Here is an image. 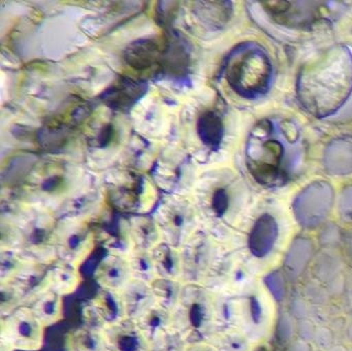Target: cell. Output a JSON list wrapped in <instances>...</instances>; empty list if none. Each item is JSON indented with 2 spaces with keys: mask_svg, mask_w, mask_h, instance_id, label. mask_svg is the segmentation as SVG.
Segmentation results:
<instances>
[{
  "mask_svg": "<svg viewBox=\"0 0 352 351\" xmlns=\"http://www.w3.org/2000/svg\"><path fill=\"white\" fill-rule=\"evenodd\" d=\"M173 328L188 345L209 343L216 334L213 290L185 284L180 303L173 311Z\"/></svg>",
  "mask_w": 352,
  "mask_h": 351,
  "instance_id": "cell-1",
  "label": "cell"
},
{
  "mask_svg": "<svg viewBox=\"0 0 352 351\" xmlns=\"http://www.w3.org/2000/svg\"><path fill=\"white\" fill-rule=\"evenodd\" d=\"M215 237L199 229L182 248V275L184 284H197L210 288L219 274L224 260Z\"/></svg>",
  "mask_w": 352,
  "mask_h": 351,
  "instance_id": "cell-2",
  "label": "cell"
},
{
  "mask_svg": "<svg viewBox=\"0 0 352 351\" xmlns=\"http://www.w3.org/2000/svg\"><path fill=\"white\" fill-rule=\"evenodd\" d=\"M162 241L181 248L199 231L195 204L184 198L166 202L154 217Z\"/></svg>",
  "mask_w": 352,
  "mask_h": 351,
  "instance_id": "cell-3",
  "label": "cell"
},
{
  "mask_svg": "<svg viewBox=\"0 0 352 351\" xmlns=\"http://www.w3.org/2000/svg\"><path fill=\"white\" fill-rule=\"evenodd\" d=\"M45 330L44 324L28 306L0 318V341L11 345L15 350H41L44 346Z\"/></svg>",
  "mask_w": 352,
  "mask_h": 351,
  "instance_id": "cell-4",
  "label": "cell"
},
{
  "mask_svg": "<svg viewBox=\"0 0 352 351\" xmlns=\"http://www.w3.org/2000/svg\"><path fill=\"white\" fill-rule=\"evenodd\" d=\"M57 237L58 225L52 218L32 221L19 227L17 251L30 262L54 264L57 260Z\"/></svg>",
  "mask_w": 352,
  "mask_h": 351,
  "instance_id": "cell-5",
  "label": "cell"
},
{
  "mask_svg": "<svg viewBox=\"0 0 352 351\" xmlns=\"http://www.w3.org/2000/svg\"><path fill=\"white\" fill-rule=\"evenodd\" d=\"M96 247V235L86 225H73L65 228L58 226L57 259L81 268Z\"/></svg>",
  "mask_w": 352,
  "mask_h": 351,
  "instance_id": "cell-6",
  "label": "cell"
},
{
  "mask_svg": "<svg viewBox=\"0 0 352 351\" xmlns=\"http://www.w3.org/2000/svg\"><path fill=\"white\" fill-rule=\"evenodd\" d=\"M85 315L87 320L91 321L87 326L100 330L126 319L120 292L98 287V292L90 299L89 305L86 308Z\"/></svg>",
  "mask_w": 352,
  "mask_h": 351,
  "instance_id": "cell-7",
  "label": "cell"
},
{
  "mask_svg": "<svg viewBox=\"0 0 352 351\" xmlns=\"http://www.w3.org/2000/svg\"><path fill=\"white\" fill-rule=\"evenodd\" d=\"M232 80L236 84L246 83L247 90L261 93L269 84L271 68L267 58L259 53H247L232 67Z\"/></svg>",
  "mask_w": 352,
  "mask_h": 351,
  "instance_id": "cell-8",
  "label": "cell"
},
{
  "mask_svg": "<svg viewBox=\"0 0 352 351\" xmlns=\"http://www.w3.org/2000/svg\"><path fill=\"white\" fill-rule=\"evenodd\" d=\"M102 330L107 351H151V344L135 320L126 318Z\"/></svg>",
  "mask_w": 352,
  "mask_h": 351,
  "instance_id": "cell-9",
  "label": "cell"
},
{
  "mask_svg": "<svg viewBox=\"0 0 352 351\" xmlns=\"http://www.w3.org/2000/svg\"><path fill=\"white\" fill-rule=\"evenodd\" d=\"M94 280L100 288L120 291L133 280L127 256L107 254L94 270Z\"/></svg>",
  "mask_w": 352,
  "mask_h": 351,
  "instance_id": "cell-10",
  "label": "cell"
},
{
  "mask_svg": "<svg viewBox=\"0 0 352 351\" xmlns=\"http://www.w3.org/2000/svg\"><path fill=\"white\" fill-rule=\"evenodd\" d=\"M51 266L52 264L30 262L10 281L21 295L25 306L47 289H50Z\"/></svg>",
  "mask_w": 352,
  "mask_h": 351,
  "instance_id": "cell-11",
  "label": "cell"
},
{
  "mask_svg": "<svg viewBox=\"0 0 352 351\" xmlns=\"http://www.w3.org/2000/svg\"><path fill=\"white\" fill-rule=\"evenodd\" d=\"M126 318L137 320L150 308L156 305L151 284L131 280L120 291Z\"/></svg>",
  "mask_w": 352,
  "mask_h": 351,
  "instance_id": "cell-12",
  "label": "cell"
},
{
  "mask_svg": "<svg viewBox=\"0 0 352 351\" xmlns=\"http://www.w3.org/2000/svg\"><path fill=\"white\" fill-rule=\"evenodd\" d=\"M63 299L65 297L50 288L34 297L28 306L47 328L58 323L65 317Z\"/></svg>",
  "mask_w": 352,
  "mask_h": 351,
  "instance_id": "cell-13",
  "label": "cell"
},
{
  "mask_svg": "<svg viewBox=\"0 0 352 351\" xmlns=\"http://www.w3.org/2000/svg\"><path fill=\"white\" fill-rule=\"evenodd\" d=\"M277 235V224L273 217L270 215L261 216L249 235L248 247L251 254L257 258L265 257L275 245Z\"/></svg>",
  "mask_w": 352,
  "mask_h": 351,
  "instance_id": "cell-14",
  "label": "cell"
},
{
  "mask_svg": "<svg viewBox=\"0 0 352 351\" xmlns=\"http://www.w3.org/2000/svg\"><path fill=\"white\" fill-rule=\"evenodd\" d=\"M158 278L181 280L182 256L181 250L166 242H160L151 251Z\"/></svg>",
  "mask_w": 352,
  "mask_h": 351,
  "instance_id": "cell-15",
  "label": "cell"
},
{
  "mask_svg": "<svg viewBox=\"0 0 352 351\" xmlns=\"http://www.w3.org/2000/svg\"><path fill=\"white\" fill-rule=\"evenodd\" d=\"M135 321L150 344L174 328H173V312L158 305L150 308Z\"/></svg>",
  "mask_w": 352,
  "mask_h": 351,
  "instance_id": "cell-16",
  "label": "cell"
},
{
  "mask_svg": "<svg viewBox=\"0 0 352 351\" xmlns=\"http://www.w3.org/2000/svg\"><path fill=\"white\" fill-rule=\"evenodd\" d=\"M82 278L80 268L57 259L51 266L50 288L63 297L76 292L81 285Z\"/></svg>",
  "mask_w": 352,
  "mask_h": 351,
  "instance_id": "cell-17",
  "label": "cell"
},
{
  "mask_svg": "<svg viewBox=\"0 0 352 351\" xmlns=\"http://www.w3.org/2000/svg\"><path fill=\"white\" fill-rule=\"evenodd\" d=\"M127 231L133 250L152 251L160 242H162V233L155 219H133Z\"/></svg>",
  "mask_w": 352,
  "mask_h": 351,
  "instance_id": "cell-18",
  "label": "cell"
},
{
  "mask_svg": "<svg viewBox=\"0 0 352 351\" xmlns=\"http://www.w3.org/2000/svg\"><path fill=\"white\" fill-rule=\"evenodd\" d=\"M67 351H107L102 330L85 326L71 330L65 336Z\"/></svg>",
  "mask_w": 352,
  "mask_h": 351,
  "instance_id": "cell-19",
  "label": "cell"
},
{
  "mask_svg": "<svg viewBox=\"0 0 352 351\" xmlns=\"http://www.w3.org/2000/svg\"><path fill=\"white\" fill-rule=\"evenodd\" d=\"M185 284L176 279L157 278L151 283L156 305L173 312L180 303Z\"/></svg>",
  "mask_w": 352,
  "mask_h": 351,
  "instance_id": "cell-20",
  "label": "cell"
},
{
  "mask_svg": "<svg viewBox=\"0 0 352 351\" xmlns=\"http://www.w3.org/2000/svg\"><path fill=\"white\" fill-rule=\"evenodd\" d=\"M199 192L208 194V200L199 198L203 214L207 215L208 213L216 220L223 219L230 208V193L228 188L223 185H216L208 193L201 189H199Z\"/></svg>",
  "mask_w": 352,
  "mask_h": 351,
  "instance_id": "cell-21",
  "label": "cell"
},
{
  "mask_svg": "<svg viewBox=\"0 0 352 351\" xmlns=\"http://www.w3.org/2000/svg\"><path fill=\"white\" fill-rule=\"evenodd\" d=\"M126 256L133 280L151 284L158 278L151 251L133 249Z\"/></svg>",
  "mask_w": 352,
  "mask_h": 351,
  "instance_id": "cell-22",
  "label": "cell"
},
{
  "mask_svg": "<svg viewBox=\"0 0 352 351\" xmlns=\"http://www.w3.org/2000/svg\"><path fill=\"white\" fill-rule=\"evenodd\" d=\"M30 262L17 250H0V283L13 280Z\"/></svg>",
  "mask_w": 352,
  "mask_h": 351,
  "instance_id": "cell-23",
  "label": "cell"
},
{
  "mask_svg": "<svg viewBox=\"0 0 352 351\" xmlns=\"http://www.w3.org/2000/svg\"><path fill=\"white\" fill-rule=\"evenodd\" d=\"M209 343L217 351H248L246 338L236 330L216 332Z\"/></svg>",
  "mask_w": 352,
  "mask_h": 351,
  "instance_id": "cell-24",
  "label": "cell"
},
{
  "mask_svg": "<svg viewBox=\"0 0 352 351\" xmlns=\"http://www.w3.org/2000/svg\"><path fill=\"white\" fill-rule=\"evenodd\" d=\"M23 306V299L11 283H0V318L11 315Z\"/></svg>",
  "mask_w": 352,
  "mask_h": 351,
  "instance_id": "cell-25",
  "label": "cell"
},
{
  "mask_svg": "<svg viewBox=\"0 0 352 351\" xmlns=\"http://www.w3.org/2000/svg\"><path fill=\"white\" fill-rule=\"evenodd\" d=\"M188 343L175 328L151 343V351H186Z\"/></svg>",
  "mask_w": 352,
  "mask_h": 351,
  "instance_id": "cell-26",
  "label": "cell"
},
{
  "mask_svg": "<svg viewBox=\"0 0 352 351\" xmlns=\"http://www.w3.org/2000/svg\"><path fill=\"white\" fill-rule=\"evenodd\" d=\"M38 189L48 195H60L69 188L67 178L61 173L44 176L38 183Z\"/></svg>",
  "mask_w": 352,
  "mask_h": 351,
  "instance_id": "cell-27",
  "label": "cell"
},
{
  "mask_svg": "<svg viewBox=\"0 0 352 351\" xmlns=\"http://www.w3.org/2000/svg\"><path fill=\"white\" fill-rule=\"evenodd\" d=\"M248 314L251 322L254 324L259 323L263 316V308L255 295H251L248 299Z\"/></svg>",
  "mask_w": 352,
  "mask_h": 351,
  "instance_id": "cell-28",
  "label": "cell"
},
{
  "mask_svg": "<svg viewBox=\"0 0 352 351\" xmlns=\"http://www.w3.org/2000/svg\"><path fill=\"white\" fill-rule=\"evenodd\" d=\"M186 351H217L210 343H197L189 344Z\"/></svg>",
  "mask_w": 352,
  "mask_h": 351,
  "instance_id": "cell-29",
  "label": "cell"
},
{
  "mask_svg": "<svg viewBox=\"0 0 352 351\" xmlns=\"http://www.w3.org/2000/svg\"><path fill=\"white\" fill-rule=\"evenodd\" d=\"M0 351H15V349L11 345L8 344V343L0 341Z\"/></svg>",
  "mask_w": 352,
  "mask_h": 351,
  "instance_id": "cell-30",
  "label": "cell"
},
{
  "mask_svg": "<svg viewBox=\"0 0 352 351\" xmlns=\"http://www.w3.org/2000/svg\"><path fill=\"white\" fill-rule=\"evenodd\" d=\"M255 351H267V349L265 348V347H259V348L257 349V350H255Z\"/></svg>",
  "mask_w": 352,
  "mask_h": 351,
  "instance_id": "cell-31",
  "label": "cell"
}]
</instances>
